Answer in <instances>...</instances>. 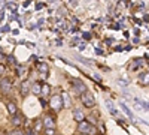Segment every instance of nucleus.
<instances>
[{
  "label": "nucleus",
  "instance_id": "f257e3e1",
  "mask_svg": "<svg viewBox=\"0 0 149 135\" xmlns=\"http://www.w3.org/2000/svg\"><path fill=\"white\" fill-rule=\"evenodd\" d=\"M79 98H81V102L86 107V108H93L94 105H95V99H94V96L86 90V92H84V93H81L79 95Z\"/></svg>",
  "mask_w": 149,
  "mask_h": 135
},
{
  "label": "nucleus",
  "instance_id": "f03ea898",
  "mask_svg": "<svg viewBox=\"0 0 149 135\" xmlns=\"http://www.w3.org/2000/svg\"><path fill=\"white\" fill-rule=\"evenodd\" d=\"M79 132L81 134H85V135H93L95 132V128L93 123H90V122H81L79 126H78Z\"/></svg>",
  "mask_w": 149,
  "mask_h": 135
},
{
  "label": "nucleus",
  "instance_id": "7ed1b4c3",
  "mask_svg": "<svg viewBox=\"0 0 149 135\" xmlns=\"http://www.w3.org/2000/svg\"><path fill=\"white\" fill-rule=\"evenodd\" d=\"M49 104H51V107L55 110V111H60L61 107L64 105L63 104V96H61V95H54L51 98V101H49Z\"/></svg>",
  "mask_w": 149,
  "mask_h": 135
},
{
  "label": "nucleus",
  "instance_id": "20e7f679",
  "mask_svg": "<svg viewBox=\"0 0 149 135\" xmlns=\"http://www.w3.org/2000/svg\"><path fill=\"white\" fill-rule=\"evenodd\" d=\"M72 84H73V87H74V90H76V93H84V92H86V86L79 80V78H73L72 80Z\"/></svg>",
  "mask_w": 149,
  "mask_h": 135
},
{
  "label": "nucleus",
  "instance_id": "39448f33",
  "mask_svg": "<svg viewBox=\"0 0 149 135\" xmlns=\"http://www.w3.org/2000/svg\"><path fill=\"white\" fill-rule=\"evenodd\" d=\"M0 90H2L3 93H9V92L12 90V83H10V80H8V78L0 80Z\"/></svg>",
  "mask_w": 149,
  "mask_h": 135
},
{
  "label": "nucleus",
  "instance_id": "423d86ee",
  "mask_svg": "<svg viewBox=\"0 0 149 135\" xmlns=\"http://www.w3.org/2000/svg\"><path fill=\"white\" fill-rule=\"evenodd\" d=\"M43 126H45L46 129H54V128H55V123H54V120H52L51 116H46V117L43 119Z\"/></svg>",
  "mask_w": 149,
  "mask_h": 135
},
{
  "label": "nucleus",
  "instance_id": "0eeeda50",
  "mask_svg": "<svg viewBox=\"0 0 149 135\" xmlns=\"http://www.w3.org/2000/svg\"><path fill=\"white\" fill-rule=\"evenodd\" d=\"M139 81H140V84L148 86V84H149V72H142V74H139Z\"/></svg>",
  "mask_w": 149,
  "mask_h": 135
},
{
  "label": "nucleus",
  "instance_id": "6e6552de",
  "mask_svg": "<svg viewBox=\"0 0 149 135\" xmlns=\"http://www.w3.org/2000/svg\"><path fill=\"white\" fill-rule=\"evenodd\" d=\"M6 107H8V111H9V114H12V116H15V114H17V111H18V108H17L15 102H12V101H9V102L6 104Z\"/></svg>",
  "mask_w": 149,
  "mask_h": 135
},
{
  "label": "nucleus",
  "instance_id": "1a4fd4ad",
  "mask_svg": "<svg viewBox=\"0 0 149 135\" xmlns=\"http://www.w3.org/2000/svg\"><path fill=\"white\" fill-rule=\"evenodd\" d=\"M106 105H107V108H109V111H110V114H113V116H116V117H119V116H121V113H119L118 110L115 108V105L112 104L110 101H107V102H106Z\"/></svg>",
  "mask_w": 149,
  "mask_h": 135
},
{
  "label": "nucleus",
  "instance_id": "9d476101",
  "mask_svg": "<svg viewBox=\"0 0 149 135\" xmlns=\"http://www.w3.org/2000/svg\"><path fill=\"white\" fill-rule=\"evenodd\" d=\"M73 119L76 120V122H79V123H81V122H84L85 116H84V113L81 111V110H74V111H73Z\"/></svg>",
  "mask_w": 149,
  "mask_h": 135
},
{
  "label": "nucleus",
  "instance_id": "9b49d317",
  "mask_svg": "<svg viewBox=\"0 0 149 135\" xmlns=\"http://www.w3.org/2000/svg\"><path fill=\"white\" fill-rule=\"evenodd\" d=\"M119 105H121V108H122V111H124V113L127 114V117H128L130 120H133V113L130 111V108H128V107H127L125 104H124V102H121Z\"/></svg>",
  "mask_w": 149,
  "mask_h": 135
},
{
  "label": "nucleus",
  "instance_id": "f8f14e48",
  "mask_svg": "<svg viewBox=\"0 0 149 135\" xmlns=\"http://www.w3.org/2000/svg\"><path fill=\"white\" fill-rule=\"evenodd\" d=\"M31 92H33L34 95H42V84H39V83H34V84H33V89H31Z\"/></svg>",
  "mask_w": 149,
  "mask_h": 135
},
{
  "label": "nucleus",
  "instance_id": "ddd939ff",
  "mask_svg": "<svg viewBox=\"0 0 149 135\" xmlns=\"http://www.w3.org/2000/svg\"><path fill=\"white\" fill-rule=\"evenodd\" d=\"M27 93H29V81H24V83L21 84V95L26 96Z\"/></svg>",
  "mask_w": 149,
  "mask_h": 135
},
{
  "label": "nucleus",
  "instance_id": "4468645a",
  "mask_svg": "<svg viewBox=\"0 0 149 135\" xmlns=\"http://www.w3.org/2000/svg\"><path fill=\"white\" fill-rule=\"evenodd\" d=\"M39 71H40V74H43V78L48 77V66L45 63H40L39 65Z\"/></svg>",
  "mask_w": 149,
  "mask_h": 135
},
{
  "label": "nucleus",
  "instance_id": "2eb2a0df",
  "mask_svg": "<svg viewBox=\"0 0 149 135\" xmlns=\"http://www.w3.org/2000/svg\"><path fill=\"white\" fill-rule=\"evenodd\" d=\"M63 104H64L66 107H70V96H69L67 93L63 95Z\"/></svg>",
  "mask_w": 149,
  "mask_h": 135
},
{
  "label": "nucleus",
  "instance_id": "dca6fc26",
  "mask_svg": "<svg viewBox=\"0 0 149 135\" xmlns=\"http://www.w3.org/2000/svg\"><path fill=\"white\" fill-rule=\"evenodd\" d=\"M49 90H51V87H49L48 84H43V86H42V95H43V96L49 95Z\"/></svg>",
  "mask_w": 149,
  "mask_h": 135
},
{
  "label": "nucleus",
  "instance_id": "f3484780",
  "mask_svg": "<svg viewBox=\"0 0 149 135\" xmlns=\"http://www.w3.org/2000/svg\"><path fill=\"white\" fill-rule=\"evenodd\" d=\"M12 122H14L15 126H19L21 125V116H14V120H12Z\"/></svg>",
  "mask_w": 149,
  "mask_h": 135
},
{
  "label": "nucleus",
  "instance_id": "a211bd4d",
  "mask_svg": "<svg viewBox=\"0 0 149 135\" xmlns=\"http://www.w3.org/2000/svg\"><path fill=\"white\" fill-rule=\"evenodd\" d=\"M12 135H24L21 131H14V132H12Z\"/></svg>",
  "mask_w": 149,
  "mask_h": 135
},
{
  "label": "nucleus",
  "instance_id": "6ab92c4d",
  "mask_svg": "<svg viewBox=\"0 0 149 135\" xmlns=\"http://www.w3.org/2000/svg\"><path fill=\"white\" fill-rule=\"evenodd\" d=\"M5 71H6V68L3 65H0V74H5Z\"/></svg>",
  "mask_w": 149,
  "mask_h": 135
},
{
  "label": "nucleus",
  "instance_id": "aec40b11",
  "mask_svg": "<svg viewBox=\"0 0 149 135\" xmlns=\"http://www.w3.org/2000/svg\"><path fill=\"white\" fill-rule=\"evenodd\" d=\"M8 60H9V62H10V63H15V59H14V57H10V56L8 57Z\"/></svg>",
  "mask_w": 149,
  "mask_h": 135
},
{
  "label": "nucleus",
  "instance_id": "412c9836",
  "mask_svg": "<svg viewBox=\"0 0 149 135\" xmlns=\"http://www.w3.org/2000/svg\"><path fill=\"white\" fill-rule=\"evenodd\" d=\"M36 131H39L40 129V122H37V123H36V128H34Z\"/></svg>",
  "mask_w": 149,
  "mask_h": 135
},
{
  "label": "nucleus",
  "instance_id": "4be33fe9",
  "mask_svg": "<svg viewBox=\"0 0 149 135\" xmlns=\"http://www.w3.org/2000/svg\"><path fill=\"white\" fill-rule=\"evenodd\" d=\"M54 134V129H48V135H52Z\"/></svg>",
  "mask_w": 149,
  "mask_h": 135
},
{
  "label": "nucleus",
  "instance_id": "5701e85b",
  "mask_svg": "<svg viewBox=\"0 0 149 135\" xmlns=\"http://www.w3.org/2000/svg\"><path fill=\"white\" fill-rule=\"evenodd\" d=\"M31 135H36V134H34V132H31Z\"/></svg>",
  "mask_w": 149,
  "mask_h": 135
},
{
  "label": "nucleus",
  "instance_id": "b1692460",
  "mask_svg": "<svg viewBox=\"0 0 149 135\" xmlns=\"http://www.w3.org/2000/svg\"><path fill=\"white\" fill-rule=\"evenodd\" d=\"M82 135H85V134H82Z\"/></svg>",
  "mask_w": 149,
  "mask_h": 135
}]
</instances>
